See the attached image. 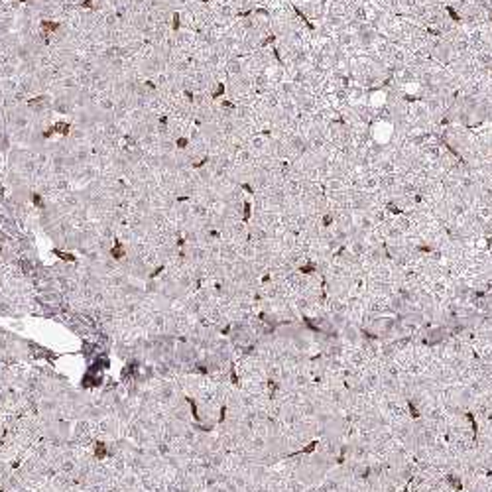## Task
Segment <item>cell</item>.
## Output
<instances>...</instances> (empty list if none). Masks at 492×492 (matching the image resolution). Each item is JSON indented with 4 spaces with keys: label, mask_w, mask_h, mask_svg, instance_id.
<instances>
[{
    "label": "cell",
    "mask_w": 492,
    "mask_h": 492,
    "mask_svg": "<svg viewBox=\"0 0 492 492\" xmlns=\"http://www.w3.org/2000/svg\"><path fill=\"white\" fill-rule=\"evenodd\" d=\"M433 57L441 64H451V57H453V48H451V42H439L433 46Z\"/></svg>",
    "instance_id": "6da1fadb"
},
{
    "label": "cell",
    "mask_w": 492,
    "mask_h": 492,
    "mask_svg": "<svg viewBox=\"0 0 492 492\" xmlns=\"http://www.w3.org/2000/svg\"><path fill=\"white\" fill-rule=\"evenodd\" d=\"M156 6H162V8H165V10H170V12H181L188 4H190V0H152Z\"/></svg>",
    "instance_id": "7a4b0ae2"
},
{
    "label": "cell",
    "mask_w": 492,
    "mask_h": 492,
    "mask_svg": "<svg viewBox=\"0 0 492 492\" xmlns=\"http://www.w3.org/2000/svg\"><path fill=\"white\" fill-rule=\"evenodd\" d=\"M392 62L398 65V67H400V65H404L406 64V51L404 50L392 51Z\"/></svg>",
    "instance_id": "3957f363"
}]
</instances>
